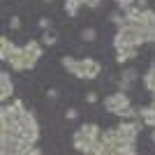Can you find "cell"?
Wrapping results in <instances>:
<instances>
[{"instance_id":"obj_1","label":"cell","mask_w":155,"mask_h":155,"mask_svg":"<svg viewBox=\"0 0 155 155\" xmlns=\"http://www.w3.org/2000/svg\"><path fill=\"white\" fill-rule=\"evenodd\" d=\"M141 44H146V37H143L141 26L125 23V26L116 28V35H114V49H120V46H141Z\"/></svg>"},{"instance_id":"obj_2","label":"cell","mask_w":155,"mask_h":155,"mask_svg":"<svg viewBox=\"0 0 155 155\" xmlns=\"http://www.w3.org/2000/svg\"><path fill=\"white\" fill-rule=\"evenodd\" d=\"M39 58H35L32 53H28L23 46H12V51H9V58L5 60L7 65H9V70L14 72H30L32 67H35V63H37Z\"/></svg>"},{"instance_id":"obj_3","label":"cell","mask_w":155,"mask_h":155,"mask_svg":"<svg viewBox=\"0 0 155 155\" xmlns=\"http://www.w3.org/2000/svg\"><path fill=\"white\" fill-rule=\"evenodd\" d=\"M104 109L109 111V114H118V111L123 109V107H127L130 104V97L125 91H116V93H111V95L104 97Z\"/></svg>"},{"instance_id":"obj_4","label":"cell","mask_w":155,"mask_h":155,"mask_svg":"<svg viewBox=\"0 0 155 155\" xmlns=\"http://www.w3.org/2000/svg\"><path fill=\"white\" fill-rule=\"evenodd\" d=\"M60 65L65 67V72H70L77 79H86V70H84V58H74V56H63Z\"/></svg>"},{"instance_id":"obj_5","label":"cell","mask_w":155,"mask_h":155,"mask_svg":"<svg viewBox=\"0 0 155 155\" xmlns=\"http://www.w3.org/2000/svg\"><path fill=\"white\" fill-rule=\"evenodd\" d=\"M12 95H14V81H12V77H9V72L2 70L0 72V100H2V104Z\"/></svg>"},{"instance_id":"obj_6","label":"cell","mask_w":155,"mask_h":155,"mask_svg":"<svg viewBox=\"0 0 155 155\" xmlns=\"http://www.w3.org/2000/svg\"><path fill=\"white\" fill-rule=\"evenodd\" d=\"M93 143H95V139L81 134L79 130L74 132V137H72V146H74L79 153H88V155H91V153H93Z\"/></svg>"},{"instance_id":"obj_7","label":"cell","mask_w":155,"mask_h":155,"mask_svg":"<svg viewBox=\"0 0 155 155\" xmlns=\"http://www.w3.org/2000/svg\"><path fill=\"white\" fill-rule=\"evenodd\" d=\"M84 70H86V79H97L102 72V65L95 58H84Z\"/></svg>"},{"instance_id":"obj_8","label":"cell","mask_w":155,"mask_h":155,"mask_svg":"<svg viewBox=\"0 0 155 155\" xmlns=\"http://www.w3.org/2000/svg\"><path fill=\"white\" fill-rule=\"evenodd\" d=\"M139 118L143 120V125L146 127H155V109L153 107H139Z\"/></svg>"},{"instance_id":"obj_9","label":"cell","mask_w":155,"mask_h":155,"mask_svg":"<svg viewBox=\"0 0 155 155\" xmlns=\"http://www.w3.org/2000/svg\"><path fill=\"white\" fill-rule=\"evenodd\" d=\"M79 132L86 137H91V139H100V134H102V127L95 123H81V127H79Z\"/></svg>"},{"instance_id":"obj_10","label":"cell","mask_w":155,"mask_h":155,"mask_svg":"<svg viewBox=\"0 0 155 155\" xmlns=\"http://www.w3.org/2000/svg\"><path fill=\"white\" fill-rule=\"evenodd\" d=\"M23 49H26L28 53H32L35 58H42V53H44V44L37 42V39H28L26 44H23Z\"/></svg>"},{"instance_id":"obj_11","label":"cell","mask_w":155,"mask_h":155,"mask_svg":"<svg viewBox=\"0 0 155 155\" xmlns=\"http://www.w3.org/2000/svg\"><path fill=\"white\" fill-rule=\"evenodd\" d=\"M84 7V0H65V12H67V16H77L79 9Z\"/></svg>"},{"instance_id":"obj_12","label":"cell","mask_w":155,"mask_h":155,"mask_svg":"<svg viewBox=\"0 0 155 155\" xmlns=\"http://www.w3.org/2000/svg\"><path fill=\"white\" fill-rule=\"evenodd\" d=\"M12 42H9V37H7V35H2V37H0V60H2V63H5L7 58H9V51H12Z\"/></svg>"},{"instance_id":"obj_13","label":"cell","mask_w":155,"mask_h":155,"mask_svg":"<svg viewBox=\"0 0 155 155\" xmlns=\"http://www.w3.org/2000/svg\"><path fill=\"white\" fill-rule=\"evenodd\" d=\"M143 86L150 91V95H155V63L150 65V70L143 74Z\"/></svg>"},{"instance_id":"obj_14","label":"cell","mask_w":155,"mask_h":155,"mask_svg":"<svg viewBox=\"0 0 155 155\" xmlns=\"http://www.w3.org/2000/svg\"><path fill=\"white\" fill-rule=\"evenodd\" d=\"M109 21H111L116 28H120V26H125V23H127V16H125V12H123V14H120V12H111V14H109Z\"/></svg>"},{"instance_id":"obj_15","label":"cell","mask_w":155,"mask_h":155,"mask_svg":"<svg viewBox=\"0 0 155 155\" xmlns=\"http://www.w3.org/2000/svg\"><path fill=\"white\" fill-rule=\"evenodd\" d=\"M79 37L84 39V42H95L97 39V30L95 28H84V30L79 32Z\"/></svg>"},{"instance_id":"obj_16","label":"cell","mask_w":155,"mask_h":155,"mask_svg":"<svg viewBox=\"0 0 155 155\" xmlns=\"http://www.w3.org/2000/svg\"><path fill=\"white\" fill-rule=\"evenodd\" d=\"M120 79H125V81H137V79H139V70H134V67H125V70L120 72Z\"/></svg>"},{"instance_id":"obj_17","label":"cell","mask_w":155,"mask_h":155,"mask_svg":"<svg viewBox=\"0 0 155 155\" xmlns=\"http://www.w3.org/2000/svg\"><path fill=\"white\" fill-rule=\"evenodd\" d=\"M39 42H42L44 46H53L56 42H58V37H56L51 30H44V35H42V39H39Z\"/></svg>"},{"instance_id":"obj_18","label":"cell","mask_w":155,"mask_h":155,"mask_svg":"<svg viewBox=\"0 0 155 155\" xmlns=\"http://www.w3.org/2000/svg\"><path fill=\"white\" fill-rule=\"evenodd\" d=\"M141 30H143V37H146V42H155V26L141 28Z\"/></svg>"},{"instance_id":"obj_19","label":"cell","mask_w":155,"mask_h":155,"mask_svg":"<svg viewBox=\"0 0 155 155\" xmlns=\"http://www.w3.org/2000/svg\"><path fill=\"white\" fill-rule=\"evenodd\" d=\"M39 28H42V30H51V19H49V16H42V19H39Z\"/></svg>"},{"instance_id":"obj_20","label":"cell","mask_w":155,"mask_h":155,"mask_svg":"<svg viewBox=\"0 0 155 155\" xmlns=\"http://www.w3.org/2000/svg\"><path fill=\"white\" fill-rule=\"evenodd\" d=\"M132 88V81H125V79H118V91H125L127 93Z\"/></svg>"},{"instance_id":"obj_21","label":"cell","mask_w":155,"mask_h":155,"mask_svg":"<svg viewBox=\"0 0 155 155\" xmlns=\"http://www.w3.org/2000/svg\"><path fill=\"white\" fill-rule=\"evenodd\" d=\"M114 2H116L118 7H120V9H127V7H132L137 2V0H114Z\"/></svg>"},{"instance_id":"obj_22","label":"cell","mask_w":155,"mask_h":155,"mask_svg":"<svg viewBox=\"0 0 155 155\" xmlns=\"http://www.w3.org/2000/svg\"><path fill=\"white\" fill-rule=\"evenodd\" d=\"M9 28H12V30H19L21 28V19L19 16H9Z\"/></svg>"},{"instance_id":"obj_23","label":"cell","mask_w":155,"mask_h":155,"mask_svg":"<svg viewBox=\"0 0 155 155\" xmlns=\"http://www.w3.org/2000/svg\"><path fill=\"white\" fill-rule=\"evenodd\" d=\"M65 118H67V120H77V118H79V111L77 109H67V111H65Z\"/></svg>"},{"instance_id":"obj_24","label":"cell","mask_w":155,"mask_h":155,"mask_svg":"<svg viewBox=\"0 0 155 155\" xmlns=\"http://www.w3.org/2000/svg\"><path fill=\"white\" fill-rule=\"evenodd\" d=\"M86 102H88V104H95L97 102V93L95 91H88V93H86Z\"/></svg>"},{"instance_id":"obj_25","label":"cell","mask_w":155,"mask_h":155,"mask_svg":"<svg viewBox=\"0 0 155 155\" xmlns=\"http://www.w3.org/2000/svg\"><path fill=\"white\" fill-rule=\"evenodd\" d=\"M100 2H102V0H84V7H91V9H95Z\"/></svg>"},{"instance_id":"obj_26","label":"cell","mask_w":155,"mask_h":155,"mask_svg":"<svg viewBox=\"0 0 155 155\" xmlns=\"http://www.w3.org/2000/svg\"><path fill=\"white\" fill-rule=\"evenodd\" d=\"M134 5L139 7V9H146V7H148V0H137Z\"/></svg>"},{"instance_id":"obj_27","label":"cell","mask_w":155,"mask_h":155,"mask_svg":"<svg viewBox=\"0 0 155 155\" xmlns=\"http://www.w3.org/2000/svg\"><path fill=\"white\" fill-rule=\"evenodd\" d=\"M46 95L51 97V100H56V97H58V91H56V88H49V91H46Z\"/></svg>"},{"instance_id":"obj_28","label":"cell","mask_w":155,"mask_h":155,"mask_svg":"<svg viewBox=\"0 0 155 155\" xmlns=\"http://www.w3.org/2000/svg\"><path fill=\"white\" fill-rule=\"evenodd\" d=\"M44 2H46V5H51V2H53V0H44Z\"/></svg>"}]
</instances>
